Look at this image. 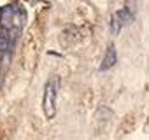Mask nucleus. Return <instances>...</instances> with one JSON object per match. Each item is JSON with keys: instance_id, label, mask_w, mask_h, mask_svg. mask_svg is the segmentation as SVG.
I'll list each match as a JSON object with an SVG mask.
<instances>
[{"instance_id": "1", "label": "nucleus", "mask_w": 149, "mask_h": 140, "mask_svg": "<svg viewBox=\"0 0 149 140\" xmlns=\"http://www.w3.org/2000/svg\"><path fill=\"white\" fill-rule=\"evenodd\" d=\"M26 21L28 14L21 4L11 2L0 7V63L9 61L13 56L18 40L25 32Z\"/></svg>"}, {"instance_id": "2", "label": "nucleus", "mask_w": 149, "mask_h": 140, "mask_svg": "<svg viewBox=\"0 0 149 140\" xmlns=\"http://www.w3.org/2000/svg\"><path fill=\"white\" fill-rule=\"evenodd\" d=\"M61 86L60 76H51L44 86V96H42V109L47 119H53L56 116V100H58V91Z\"/></svg>"}, {"instance_id": "3", "label": "nucleus", "mask_w": 149, "mask_h": 140, "mask_svg": "<svg viewBox=\"0 0 149 140\" xmlns=\"http://www.w3.org/2000/svg\"><path fill=\"white\" fill-rule=\"evenodd\" d=\"M133 19H135V14L128 6H125V7L118 9L116 12H112V16H111V32H112V35H118Z\"/></svg>"}, {"instance_id": "4", "label": "nucleus", "mask_w": 149, "mask_h": 140, "mask_svg": "<svg viewBox=\"0 0 149 140\" xmlns=\"http://www.w3.org/2000/svg\"><path fill=\"white\" fill-rule=\"evenodd\" d=\"M116 63H118V53H116V47L111 44V46L107 47V51H105L104 58H102L100 70H102V72H105V70H111Z\"/></svg>"}, {"instance_id": "5", "label": "nucleus", "mask_w": 149, "mask_h": 140, "mask_svg": "<svg viewBox=\"0 0 149 140\" xmlns=\"http://www.w3.org/2000/svg\"><path fill=\"white\" fill-rule=\"evenodd\" d=\"M37 2H40V0H37Z\"/></svg>"}]
</instances>
